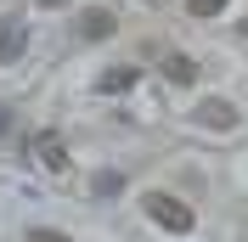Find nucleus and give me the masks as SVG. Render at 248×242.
Returning <instances> with one entry per match:
<instances>
[{
  "instance_id": "7ed1b4c3",
  "label": "nucleus",
  "mask_w": 248,
  "mask_h": 242,
  "mask_svg": "<svg viewBox=\"0 0 248 242\" xmlns=\"http://www.w3.org/2000/svg\"><path fill=\"white\" fill-rule=\"evenodd\" d=\"M34 152H40V164H46L51 175H62V169H68V147H62L57 136H40V141H34Z\"/></svg>"
},
{
  "instance_id": "1a4fd4ad",
  "label": "nucleus",
  "mask_w": 248,
  "mask_h": 242,
  "mask_svg": "<svg viewBox=\"0 0 248 242\" xmlns=\"http://www.w3.org/2000/svg\"><path fill=\"white\" fill-rule=\"evenodd\" d=\"M29 242H68L62 231H29Z\"/></svg>"
},
{
  "instance_id": "0eeeda50",
  "label": "nucleus",
  "mask_w": 248,
  "mask_h": 242,
  "mask_svg": "<svg viewBox=\"0 0 248 242\" xmlns=\"http://www.w3.org/2000/svg\"><path fill=\"white\" fill-rule=\"evenodd\" d=\"M226 6H232V0H186V12H192V17H220Z\"/></svg>"
},
{
  "instance_id": "9b49d317",
  "label": "nucleus",
  "mask_w": 248,
  "mask_h": 242,
  "mask_svg": "<svg viewBox=\"0 0 248 242\" xmlns=\"http://www.w3.org/2000/svg\"><path fill=\"white\" fill-rule=\"evenodd\" d=\"M0 130H6V107H0Z\"/></svg>"
},
{
  "instance_id": "20e7f679",
  "label": "nucleus",
  "mask_w": 248,
  "mask_h": 242,
  "mask_svg": "<svg viewBox=\"0 0 248 242\" xmlns=\"http://www.w3.org/2000/svg\"><path fill=\"white\" fill-rule=\"evenodd\" d=\"M113 29H119L113 12H85V17H79V34H85V40H108Z\"/></svg>"
},
{
  "instance_id": "423d86ee",
  "label": "nucleus",
  "mask_w": 248,
  "mask_h": 242,
  "mask_svg": "<svg viewBox=\"0 0 248 242\" xmlns=\"http://www.w3.org/2000/svg\"><path fill=\"white\" fill-rule=\"evenodd\" d=\"M164 74H170V85H192V79H198V62H192V57H170Z\"/></svg>"
},
{
  "instance_id": "9d476101",
  "label": "nucleus",
  "mask_w": 248,
  "mask_h": 242,
  "mask_svg": "<svg viewBox=\"0 0 248 242\" xmlns=\"http://www.w3.org/2000/svg\"><path fill=\"white\" fill-rule=\"evenodd\" d=\"M40 6H46V12H57V6H68V0H40Z\"/></svg>"
},
{
  "instance_id": "f8f14e48",
  "label": "nucleus",
  "mask_w": 248,
  "mask_h": 242,
  "mask_svg": "<svg viewBox=\"0 0 248 242\" xmlns=\"http://www.w3.org/2000/svg\"><path fill=\"white\" fill-rule=\"evenodd\" d=\"M243 34H248V23H243Z\"/></svg>"
},
{
  "instance_id": "f03ea898",
  "label": "nucleus",
  "mask_w": 248,
  "mask_h": 242,
  "mask_svg": "<svg viewBox=\"0 0 248 242\" xmlns=\"http://www.w3.org/2000/svg\"><path fill=\"white\" fill-rule=\"evenodd\" d=\"M192 119H198L203 130H232V124H237V107H232V102H220V96H209V102L192 107Z\"/></svg>"
},
{
  "instance_id": "f257e3e1",
  "label": "nucleus",
  "mask_w": 248,
  "mask_h": 242,
  "mask_svg": "<svg viewBox=\"0 0 248 242\" xmlns=\"http://www.w3.org/2000/svg\"><path fill=\"white\" fill-rule=\"evenodd\" d=\"M141 209H147V220H153V226L175 231V237H181V231H192V203H181V197H170V192H147V203H141Z\"/></svg>"
},
{
  "instance_id": "39448f33",
  "label": "nucleus",
  "mask_w": 248,
  "mask_h": 242,
  "mask_svg": "<svg viewBox=\"0 0 248 242\" xmlns=\"http://www.w3.org/2000/svg\"><path fill=\"white\" fill-rule=\"evenodd\" d=\"M130 85H136V68H108L102 74V96H124Z\"/></svg>"
},
{
  "instance_id": "6e6552de",
  "label": "nucleus",
  "mask_w": 248,
  "mask_h": 242,
  "mask_svg": "<svg viewBox=\"0 0 248 242\" xmlns=\"http://www.w3.org/2000/svg\"><path fill=\"white\" fill-rule=\"evenodd\" d=\"M17 51H23V29H6V34H0V57L12 62Z\"/></svg>"
}]
</instances>
